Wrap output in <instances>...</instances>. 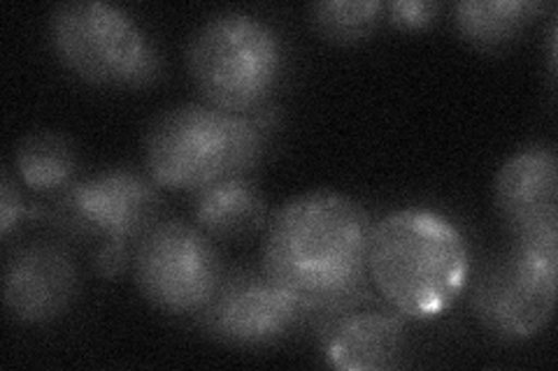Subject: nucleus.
<instances>
[{"label":"nucleus","mask_w":558,"mask_h":371,"mask_svg":"<svg viewBox=\"0 0 558 371\" xmlns=\"http://www.w3.org/2000/svg\"><path fill=\"white\" fill-rule=\"evenodd\" d=\"M558 244L512 242L477 276L470 307L480 325L502 342H529L556 309Z\"/></svg>","instance_id":"obj_6"},{"label":"nucleus","mask_w":558,"mask_h":371,"mask_svg":"<svg viewBox=\"0 0 558 371\" xmlns=\"http://www.w3.org/2000/svg\"><path fill=\"white\" fill-rule=\"evenodd\" d=\"M275 126L268 104L233 114L184 102L156 119L145 137V168L156 186L196 193L226 176H247Z\"/></svg>","instance_id":"obj_3"},{"label":"nucleus","mask_w":558,"mask_h":371,"mask_svg":"<svg viewBox=\"0 0 558 371\" xmlns=\"http://www.w3.org/2000/svg\"><path fill=\"white\" fill-rule=\"evenodd\" d=\"M49 45L80 79L96 86L137 88L161 73L147 30L124 8L102 0H68L49 14Z\"/></svg>","instance_id":"obj_5"},{"label":"nucleus","mask_w":558,"mask_h":371,"mask_svg":"<svg viewBox=\"0 0 558 371\" xmlns=\"http://www.w3.org/2000/svg\"><path fill=\"white\" fill-rule=\"evenodd\" d=\"M154 180L131 170H102L61 190L59 221L80 237L135 246L159 219Z\"/></svg>","instance_id":"obj_8"},{"label":"nucleus","mask_w":558,"mask_h":371,"mask_svg":"<svg viewBox=\"0 0 558 371\" xmlns=\"http://www.w3.org/2000/svg\"><path fill=\"white\" fill-rule=\"evenodd\" d=\"M26 214V205L20 188L14 186L12 176L5 172L3 182H0V235L8 237L14 225H20V221Z\"/></svg>","instance_id":"obj_19"},{"label":"nucleus","mask_w":558,"mask_h":371,"mask_svg":"<svg viewBox=\"0 0 558 371\" xmlns=\"http://www.w3.org/2000/svg\"><path fill=\"white\" fill-rule=\"evenodd\" d=\"M133 249L131 244L119 242H100L94 253V268L105 279H117L124 274L133 264Z\"/></svg>","instance_id":"obj_18"},{"label":"nucleus","mask_w":558,"mask_h":371,"mask_svg":"<svg viewBox=\"0 0 558 371\" xmlns=\"http://www.w3.org/2000/svg\"><path fill=\"white\" fill-rule=\"evenodd\" d=\"M133 279L149 305L166 313H201L221 286L215 239L196 223L156 221L133 249Z\"/></svg>","instance_id":"obj_7"},{"label":"nucleus","mask_w":558,"mask_h":371,"mask_svg":"<svg viewBox=\"0 0 558 371\" xmlns=\"http://www.w3.org/2000/svg\"><path fill=\"white\" fill-rule=\"evenodd\" d=\"M373 221L354 198L317 188L287 200L268 221L264 272L305 313L359 302L368 281Z\"/></svg>","instance_id":"obj_1"},{"label":"nucleus","mask_w":558,"mask_h":371,"mask_svg":"<svg viewBox=\"0 0 558 371\" xmlns=\"http://www.w3.org/2000/svg\"><path fill=\"white\" fill-rule=\"evenodd\" d=\"M322 330L324 358L340 371H384L405 353V318L387 307H365L361 299L336 309Z\"/></svg>","instance_id":"obj_12"},{"label":"nucleus","mask_w":558,"mask_h":371,"mask_svg":"<svg viewBox=\"0 0 558 371\" xmlns=\"http://www.w3.org/2000/svg\"><path fill=\"white\" fill-rule=\"evenodd\" d=\"M494 202L512 242L558 244V158L554 147L531 145L498 168Z\"/></svg>","instance_id":"obj_10"},{"label":"nucleus","mask_w":558,"mask_h":371,"mask_svg":"<svg viewBox=\"0 0 558 371\" xmlns=\"http://www.w3.org/2000/svg\"><path fill=\"white\" fill-rule=\"evenodd\" d=\"M186 63L207 104L247 114L264 108L275 91L284 47L268 22L240 10H223L207 16L191 35Z\"/></svg>","instance_id":"obj_4"},{"label":"nucleus","mask_w":558,"mask_h":371,"mask_svg":"<svg viewBox=\"0 0 558 371\" xmlns=\"http://www.w3.org/2000/svg\"><path fill=\"white\" fill-rule=\"evenodd\" d=\"M387 5L381 0H324L310 5V22L333 42H359L375 30Z\"/></svg>","instance_id":"obj_16"},{"label":"nucleus","mask_w":558,"mask_h":371,"mask_svg":"<svg viewBox=\"0 0 558 371\" xmlns=\"http://www.w3.org/2000/svg\"><path fill=\"white\" fill-rule=\"evenodd\" d=\"M14 168L20 172V180L33 190H65L70 184H75L77 151L65 135L38 131L16 145Z\"/></svg>","instance_id":"obj_15"},{"label":"nucleus","mask_w":558,"mask_h":371,"mask_svg":"<svg viewBox=\"0 0 558 371\" xmlns=\"http://www.w3.org/2000/svg\"><path fill=\"white\" fill-rule=\"evenodd\" d=\"M196 316L213 339L238 348H260L282 342L307 313L260 268V272L223 274L219 290Z\"/></svg>","instance_id":"obj_9"},{"label":"nucleus","mask_w":558,"mask_h":371,"mask_svg":"<svg viewBox=\"0 0 558 371\" xmlns=\"http://www.w3.org/2000/svg\"><path fill=\"white\" fill-rule=\"evenodd\" d=\"M442 5L438 0H396V3L387 5L389 20L398 28H424L438 20Z\"/></svg>","instance_id":"obj_17"},{"label":"nucleus","mask_w":558,"mask_h":371,"mask_svg":"<svg viewBox=\"0 0 558 371\" xmlns=\"http://www.w3.org/2000/svg\"><path fill=\"white\" fill-rule=\"evenodd\" d=\"M80 293L73 253L57 242H31L8 256L3 305L20 323L40 325L65 313Z\"/></svg>","instance_id":"obj_11"},{"label":"nucleus","mask_w":558,"mask_h":371,"mask_svg":"<svg viewBox=\"0 0 558 371\" xmlns=\"http://www.w3.org/2000/svg\"><path fill=\"white\" fill-rule=\"evenodd\" d=\"M266 198L250 176H226L196 190L194 219L215 242L252 237L266 223Z\"/></svg>","instance_id":"obj_13"},{"label":"nucleus","mask_w":558,"mask_h":371,"mask_svg":"<svg viewBox=\"0 0 558 371\" xmlns=\"http://www.w3.org/2000/svg\"><path fill=\"white\" fill-rule=\"evenodd\" d=\"M470 272V246L440 211L405 207L373 225L368 276L384 302L408 321L449 311L468 288Z\"/></svg>","instance_id":"obj_2"},{"label":"nucleus","mask_w":558,"mask_h":371,"mask_svg":"<svg viewBox=\"0 0 558 371\" xmlns=\"http://www.w3.org/2000/svg\"><path fill=\"white\" fill-rule=\"evenodd\" d=\"M543 10L545 3L537 0H459L453 22L468 42L494 49L514 40Z\"/></svg>","instance_id":"obj_14"}]
</instances>
